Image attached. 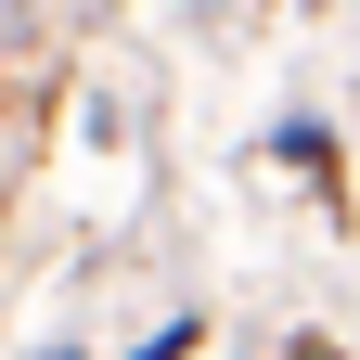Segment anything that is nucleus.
<instances>
[{"mask_svg": "<svg viewBox=\"0 0 360 360\" xmlns=\"http://www.w3.org/2000/svg\"><path fill=\"white\" fill-rule=\"evenodd\" d=\"M309 360H322V347H309Z\"/></svg>", "mask_w": 360, "mask_h": 360, "instance_id": "2", "label": "nucleus"}, {"mask_svg": "<svg viewBox=\"0 0 360 360\" xmlns=\"http://www.w3.org/2000/svg\"><path fill=\"white\" fill-rule=\"evenodd\" d=\"M142 360H193V322H167V335H155V347H142Z\"/></svg>", "mask_w": 360, "mask_h": 360, "instance_id": "1", "label": "nucleus"}]
</instances>
